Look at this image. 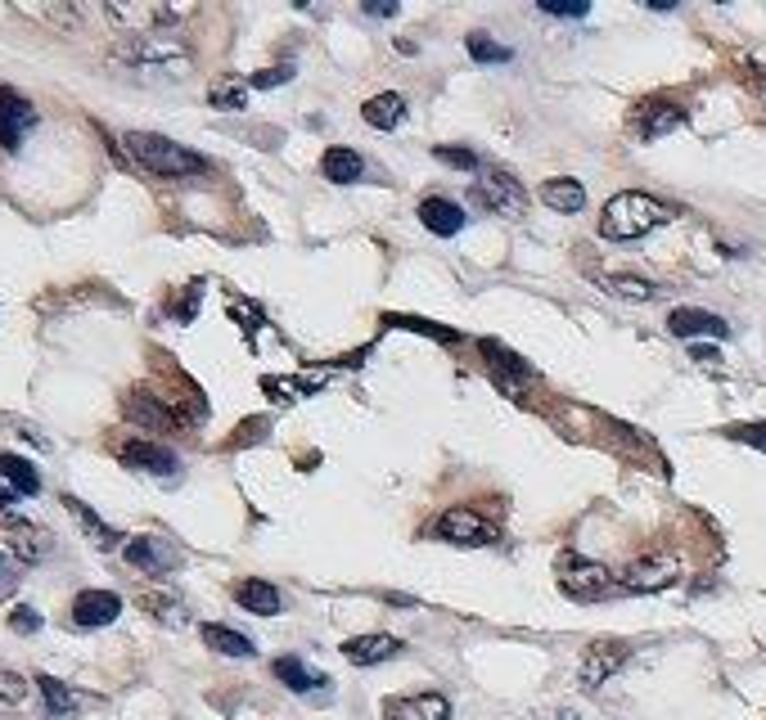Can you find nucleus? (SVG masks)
I'll use <instances>...</instances> for the list:
<instances>
[{
  "instance_id": "1",
  "label": "nucleus",
  "mask_w": 766,
  "mask_h": 720,
  "mask_svg": "<svg viewBox=\"0 0 766 720\" xmlns=\"http://www.w3.org/2000/svg\"><path fill=\"white\" fill-rule=\"evenodd\" d=\"M122 149L135 167H144L150 176H163V180H190V176H203L208 172V158L195 154V149L176 144L167 135H150V131H127L122 135Z\"/></svg>"
},
{
  "instance_id": "2",
  "label": "nucleus",
  "mask_w": 766,
  "mask_h": 720,
  "mask_svg": "<svg viewBox=\"0 0 766 720\" xmlns=\"http://www.w3.org/2000/svg\"><path fill=\"white\" fill-rule=\"evenodd\" d=\"M676 212L659 199L640 194V189H627V194H617L604 203L600 212V235L604 239H640L649 231H659V225H668Z\"/></svg>"
},
{
  "instance_id": "3",
  "label": "nucleus",
  "mask_w": 766,
  "mask_h": 720,
  "mask_svg": "<svg viewBox=\"0 0 766 720\" xmlns=\"http://www.w3.org/2000/svg\"><path fill=\"white\" fill-rule=\"evenodd\" d=\"M555 573H559V590L573 594V599H581V603L604 599L613 590V573H609V567L596 563V558H581V554H564Z\"/></svg>"
},
{
  "instance_id": "4",
  "label": "nucleus",
  "mask_w": 766,
  "mask_h": 720,
  "mask_svg": "<svg viewBox=\"0 0 766 720\" xmlns=\"http://www.w3.org/2000/svg\"><path fill=\"white\" fill-rule=\"evenodd\" d=\"M469 199L479 203V208L500 212V216H523L528 212V189L515 176H505V172L479 176V180H473V189H469Z\"/></svg>"
},
{
  "instance_id": "5",
  "label": "nucleus",
  "mask_w": 766,
  "mask_h": 720,
  "mask_svg": "<svg viewBox=\"0 0 766 720\" xmlns=\"http://www.w3.org/2000/svg\"><path fill=\"white\" fill-rule=\"evenodd\" d=\"M433 532L443 536L447 545H464V550H479V545L496 541V527L483 514H473V509H447L443 518H437Z\"/></svg>"
},
{
  "instance_id": "6",
  "label": "nucleus",
  "mask_w": 766,
  "mask_h": 720,
  "mask_svg": "<svg viewBox=\"0 0 766 720\" xmlns=\"http://www.w3.org/2000/svg\"><path fill=\"white\" fill-rule=\"evenodd\" d=\"M32 127H36V108L19 91L0 86V149H10V154H14Z\"/></svg>"
},
{
  "instance_id": "7",
  "label": "nucleus",
  "mask_w": 766,
  "mask_h": 720,
  "mask_svg": "<svg viewBox=\"0 0 766 720\" xmlns=\"http://www.w3.org/2000/svg\"><path fill=\"white\" fill-rule=\"evenodd\" d=\"M685 122V108L681 104H672V99H645L640 108H636V118H632V127H636V135L640 140H659V135H668V131H676Z\"/></svg>"
},
{
  "instance_id": "8",
  "label": "nucleus",
  "mask_w": 766,
  "mask_h": 720,
  "mask_svg": "<svg viewBox=\"0 0 766 720\" xmlns=\"http://www.w3.org/2000/svg\"><path fill=\"white\" fill-rule=\"evenodd\" d=\"M118 613H122V599L114 590H82L72 599V622L82 630H99L108 622H118Z\"/></svg>"
},
{
  "instance_id": "9",
  "label": "nucleus",
  "mask_w": 766,
  "mask_h": 720,
  "mask_svg": "<svg viewBox=\"0 0 766 720\" xmlns=\"http://www.w3.org/2000/svg\"><path fill=\"white\" fill-rule=\"evenodd\" d=\"M122 464L127 469H135V473H154V477H176V455L167 450V446H158V441H127L122 450Z\"/></svg>"
},
{
  "instance_id": "10",
  "label": "nucleus",
  "mask_w": 766,
  "mask_h": 720,
  "mask_svg": "<svg viewBox=\"0 0 766 720\" xmlns=\"http://www.w3.org/2000/svg\"><path fill=\"white\" fill-rule=\"evenodd\" d=\"M676 581V558L659 554V558H636L627 573H623V586L636 590V594H653V590H663Z\"/></svg>"
},
{
  "instance_id": "11",
  "label": "nucleus",
  "mask_w": 766,
  "mask_h": 720,
  "mask_svg": "<svg viewBox=\"0 0 766 720\" xmlns=\"http://www.w3.org/2000/svg\"><path fill=\"white\" fill-rule=\"evenodd\" d=\"M627 644H613V639H604V644H591V649H587V658H581V685H587V689H600L604 685V680L617 671V666H623L627 662Z\"/></svg>"
},
{
  "instance_id": "12",
  "label": "nucleus",
  "mask_w": 766,
  "mask_h": 720,
  "mask_svg": "<svg viewBox=\"0 0 766 720\" xmlns=\"http://www.w3.org/2000/svg\"><path fill=\"white\" fill-rule=\"evenodd\" d=\"M5 545H10V554L19 558V563H42L46 554H50V536L42 532V527H32V522H23V518H5Z\"/></svg>"
},
{
  "instance_id": "13",
  "label": "nucleus",
  "mask_w": 766,
  "mask_h": 720,
  "mask_svg": "<svg viewBox=\"0 0 766 720\" xmlns=\"http://www.w3.org/2000/svg\"><path fill=\"white\" fill-rule=\"evenodd\" d=\"M388 720H447L451 703L443 694H415V698H388L384 703Z\"/></svg>"
},
{
  "instance_id": "14",
  "label": "nucleus",
  "mask_w": 766,
  "mask_h": 720,
  "mask_svg": "<svg viewBox=\"0 0 766 720\" xmlns=\"http://www.w3.org/2000/svg\"><path fill=\"white\" fill-rule=\"evenodd\" d=\"M668 329H672L676 338H699V333L726 338V333H731V324H726L721 316H712V311H704V307H676V311L668 316Z\"/></svg>"
},
{
  "instance_id": "15",
  "label": "nucleus",
  "mask_w": 766,
  "mask_h": 720,
  "mask_svg": "<svg viewBox=\"0 0 766 720\" xmlns=\"http://www.w3.org/2000/svg\"><path fill=\"white\" fill-rule=\"evenodd\" d=\"M420 221H424L428 235L451 239V235L464 231V208L451 203V199H424V203H420Z\"/></svg>"
},
{
  "instance_id": "16",
  "label": "nucleus",
  "mask_w": 766,
  "mask_h": 720,
  "mask_svg": "<svg viewBox=\"0 0 766 720\" xmlns=\"http://www.w3.org/2000/svg\"><path fill=\"white\" fill-rule=\"evenodd\" d=\"M122 558H127L131 567H140V573H167V567L176 563V554H172L158 536H131V541L122 545Z\"/></svg>"
},
{
  "instance_id": "17",
  "label": "nucleus",
  "mask_w": 766,
  "mask_h": 720,
  "mask_svg": "<svg viewBox=\"0 0 766 720\" xmlns=\"http://www.w3.org/2000/svg\"><path fill=\"white\" fill-rule=\"evenodd\" d=\"M397 653H401V644L392 635H356V639L343 644V658L352 666H375V662H388Z\"/></svg>"
},
{
  "instance_id": "18",
  "label": "nucleus",
  "mask_w": 766,
  "mask_h": 720,
  "mask_svg": "<svg viewBox=\"0 0 766 720\" xmlns=\"http://www.w3.org/2000/svg\"><path fill=\"white\" fill-rule=\"evenodd\" d=\"M235 599H239V609H248V613H258V617H275V613L284 609V599H280V590H275V586H267V581H258V577H248V581H239V586H235Z\"/></svg>"
},
{
  "instance_id": "19",
  "label": "nucleus",
  "mask_w": 766,
  "mask_h": 720,
  "mask_svg": "<svg viewBox=\"0 0 766 720\" xmlns=\"http://www.w3.org/2000/svg\"><path fill=\"white\" fill-rule=\"evenodd\" d=\"M361 118H366V127H375V131H392L401 118H406V99L401 95H375V99H366L361 104Z\"/></svg>"
},
{
  "instance_id": "20",
  "label": "nucleus",
  "mask_w": 766,
  "mask_h": 720,
  "mask_svg": "<svg viewBox=\"0 0 766 720\" xmlns=\"http://www.w3.org/2000/svg\"><path fill=\"white\" fill-rule=\"evenodd\" d=\"M541 203L545 208H555V212H581L587 208V189H581L577 180H545L541 185Z\"/></svg>"
},
{
  "instance_id": "21",
  "label": "nucleus",
  "mask_w": 766,
  "mask_h": 720,
  "mask_svg": "<svg viewBox=\"0 0 766 720\" xmlns=\"http://www.w3.org/2000/svg\"><path fill=\"white\" fill-rule=\"evenodd\" d=\"M0 477H5L14 496H36V491H42V477H36V469L23 455H0Z\"/></svg>"
},
{
  "instance_id": "22",
  "label": "nucleus",
  "mask_w": 766,
  "mask_h": 720,
  "mask_svg": "<svg viewBox=\"0 0 766 720\" xmlns=\"http://www.w3.org/2000/svg\"><path fill=\"white\" fill-rule=\"evenodd\" d=\"M203 644H208V649H216V653H226V658H252V653H258L248 635H239L231 626H216V622L203 626Z\"/></svg>"
},
{
  "instance_id": "23",
  "label": "nucleus",
  "mask_w": 766,
  "mask_h": 720,
  "mask_svg": "<svg viewBox=\"0 0 766 720\" xmlns=\"http://www.w3.org/2000/svg\"><path fill=\"white\" fill-rule=\"evenodd\" d=\"M275 680H280L284 689H294V694L325 689V675H320V671H307L298 658H275Z\"/></svg>"
},
{
  "instance_id": "24",
  "label": "nucleus",
  "mask_w": 766,
  "mask_h": 720,
  "mask_svg": "<svg viewBox=\"0 0 766 720\" xmlns=\"http://www.w3.org/2000/svg\"><path fill=\"white\" fill-rule=\"evenodd\" d=\"M63 505H68V514H72V518H78V522L86 527V536H91V541H95L99 550H118V545H122V541H118V532H114V527H108L104 518H95V514H91V509H86V505H82L78 496H63Z\"/></svg>"
},
{
  "instance_id": "25",
  "label": "nucleus",
  "mask_w": 766,
  "mask_h": 720,
  "mask_svg": "<svg viewBox=\"0 0 766 720\" xmlns=\"http://www.w3.org/2000/svg\"><path fill=\"white\" fill-rule=\"evenodd\" d=\"M320 172L330 176L334 185H352V180H361V158L352 154V149H343V144H334V149H325V158H320Z\"/></svg>"
},
{
  "instance_id": "26",
  "label": "nucleus",
  "mask_w": 766,
  "mask_h": 720,
  "mask_svg": "<svg viewBox=\"0 0 766 720\" xmlns=\"http://www.w3.org/2000/svg\"><path fill=\"white\" fill-rule=\"evenodd\" d=\"M36 689H42L50 716H72V711H78V694H72L68 685H59L55 675H42V680H36Z\"/></svg>"
},
{
  "instance_id": "27",
  "label": "nucleus",
  "mask_w": 766,
  "mask_h": 720,
  "mask_svg": "<svg viewBox=\"0 0 766 720\" xmlns=\"http://www.w3.org/2000/svg\"><path fill=\"white\" fill-rule=\"evenodd\" d=\"M127 414L135 424H150V428H167L172 424V414L150 397V392H131V401H127Z\"/></svg>"
},
{
  "instance_id": "28",
  "label": "nucleus",
  "mask_w": 766,
  "mask_h": 720,
  "mask_svg": "<svg viewBox=\"0 0 766 720\" xmlns=\"http://www.w3.org/2000/svg\"><path fill=\"white\" fill-rule=\"evenodd\" d=\"M212 108H222V113H235V108H244V99H248V86L239 82V78H222V82H212Z\"/></svg>"
},
{
  "instance_id": "29",
  "label": "nucleus",
  "mask_w": 766,
  "mask_h": 720,
  "mask_svg": "<svg viewBox=\"0 0 766 720\" xmlns=\"http://www.w3.org/2000/svg\"><path fill=\"white\" fill-rule=\"evenodd\" d=\"M609 293L617 297H632V302H649V297H659V284H649V280H636V275H609L604 280Z\"/></svg>"
},
{
  "instance_id": "30",
  "label": "nucleus",
  "mask_w": 766,
  "mask_h": 720,
  "mask_svg": "<svg viewBox=\"0 0 766 720\" xmlns=\"http://www.w3.org/2000/svg\"><path fill=\"white\" fill-rule=\"evenodd\" d=\"M23 703H27V680L19 671H0V707L19 711Z\"/></svg>"
},
{
  "instance_id": "31",
  "label": "nucleus",
  "mask_w": 766,
  "mask_h": 720,
  "mask_svg": "<svg viewBox=\"0 0 766 720\" xmlns=\"http://www.w3.org/2000/svg\"><path fill=\"white\" fill-rule=\"evenodd\" d=\"M483 356H487V365H496L500 374H515V378H528V374H532L515 352H505L500 343H483Z\"/></svg>"
},
{
  "instance_id": "32",
  "label": "nucleus",
  "mask_w": 766,
  "mask_h": 720,
  "mask_svg": "<svg viewBox=\"0 0 766 720\" xmlns=\"http://www.w3.org/2000/svg\"><path fill=\"white\" fill-rule=\"evenodd\" d=\"M469 55L479 59V63H509V59H515V50H509V46H496V42H487V36H479V32L469 36Z\"/></svg>"
},
{
  "instance_id": "33",
  "label": "nucleus",
  "mask_w": 766,
  "mask_h": 720,
  "mask_svg": "<svg viewBox=\"0 0 766 720\" xmlns=\"http://www.w3.org/2000/svg\"><path fill=\"white\" fill-rule=\"evenodd\" d=\"M144 609H150L158 622H186V613H180V603L176 599H163V594H144Z\"/></svg>"
},
{
  "instance_id": "34",
  "label": "nucleus",
  "mask_w": 766,
  "mask_h": 720,
  "mask_svg": "<svg viewBox=\"0 0 766 720\" xmlns=\"http://www.w3.org/2000/svg\"><path fill=\"white\" fill-rule=\"evenodd\" d=\"M437 154V163H447V167H460V172H479V158L469 154V149H451V144H443V149H433Z\"/></svg>"
},
{
  "instance_id": "35",
  "label": "nucleus",
  "mask_w": 766,
  "mask_h": 720,
  "mask_svg": "<svg viewBox=\"0 0 766 720\" xmlns=\"http://www.w3.org/2000/svg\"><path fill=\"white\" fill-rule=\"evenodd\" d=\"M541 14H551V19H587L591 5H587V0H573V5H555V0H541Z\"/></svg>"
},
{
  "instance_id": "36",
  "label": "nucleus",
  "mask_w": 766,
  "mask_h": 720,
  "mask_svg": "<svg viewBox=\"0 0 766 720\" xmlns=\"http://www.w3.org/2000/svg\"><path fill=\"white\" fill-rule=\"evenodd\" d=\"M731 437H735V441H744V446L766 450V424H735V428H731Z\"/></svg>"
},
{
  "instance_id": "37",
  "label": "nucleus",
  "mask_w": 766,
  "mask_h": 720,
  "mask_svg": "<svg viewBox=\"0 0 766 720\" xmlns=\"http://www.w3.org/2000/svg\"><path fill=\"white\" fill-rule=\"evenodd\" d=\"M10 626H14L19 635H32V630H42V613H32V609H14V613H10Z\"/></svg>"
},
{
  "instance_id": "38",
  "label": "nucleus",
  "mask_w": 766,
  "mask_h": 720,
  "mask_svg": "<svg viewBox=\"0 0 766 720\" xmlns=\"http://www.w3.org/2000/svg\"><path fill=\"white\" fill-rule=\"evenodd\" d=\"M284 82H294V68H275V72H258V78H252V86H262V91L284 86Z\"/></svg>"
},
{
  "instance_id": "39",
  "label": "nucleus",
  "mask_w": 766,
  "mask_h": 720,
  "mask_svg": "<svg viewBox=\"0 0 766 720\" xmlns=\"http://www.w3.org/2000/svg\"><path fill=\"white\" fill-rule=\"evenodd\" d=\"M19 586V573H14V558L10 554H0V599H5L10 590Z\"/></svg>"
},
{
  "instance_id": "40",
  "label": "nucleus",
  "mask_w": 766,
  "mask_h": 720,
  "mask_svg": "<svg viewBox=\"0 0 766 720\" xmlns=\"http://www.w3.org/2000/svg\"><path fill=\"white\" fill-rule=\"evenodd\" d=\"M235 316H244V329H248V333H258V324H262V320H258V307H248V302H235Z\"/></svg>"
},
{
  "instance_id": "41",
  "label": "nucleus",
  "mask_w": 766,
  "mask_h": 720,
  "mask_svg": "<svg viewBox=\"0 0 766 720\" xmlns=\"http://www.w3.org/2000/svg\"><path fill=\"white\" fill-rule=\"evenodd\" d=\"M366 14H370V19H392L397 5H392V0H388V5H366Z\"/></svg>"
},
{
  "instance_id": "42",
  "label": "nucleus",
  "mask_w": 766,
  "mask_h": 720,
  "mask_svg": "<svg viewBox=\"0 0 766 720\" xmlns=\"http://www.w3.org/2000/svg\"><path fill=\"white\" fill-rule=\"evenodd\" d=\"M690 356H695V361H704V365H712V361H717V347H695Z\"/></svg>"
},
{
  "instance_id": "43",
  "label": "nucleus",
  "mask_w": 766,
  "mask_h": 720,
  "mask_svg": "<svg viewBox=\"0 0 766 720\" xmlns=\"http://www.w3.org/2000/svg\"><path fill=\"white\" fill-rule=\"evenodd\" d=\"M14 500H19V496H14V491H10V486H5V482H0V509H10V505H14Z\"/></svg>"
}]
</instances>
